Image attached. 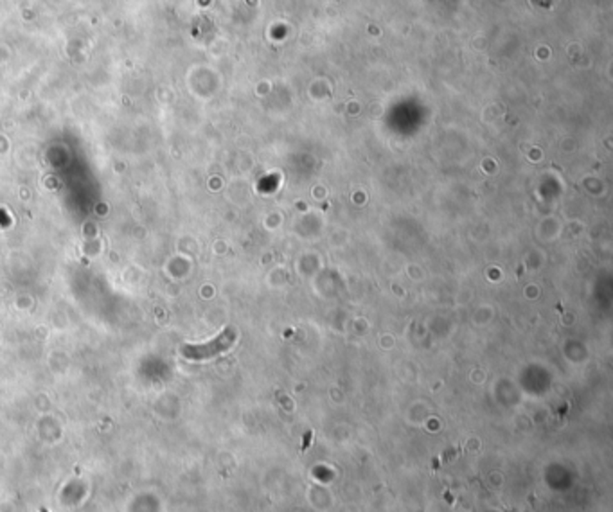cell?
<instances>
[{
	"mask_svg": "<svg viewBox=\"0 0 613 512\" xmlns=\"http://www.w3.org/2000/svg\"><path fill=\"white\" fill-rule=\"evenodd\" d=\"M229 346H231V336H229V331H227V333H223L221 336H218L216 340L209 341V343H205V346L184 347L182 353H184V356L189 358V360H205V358L216 356L218 353H221V351L227 349Z\"/></svg>",
	"mask_w": 613,
	"mask_h": 512,
	"instance_id": "obj_1",
	"label": "cell"
}]
</instances>
